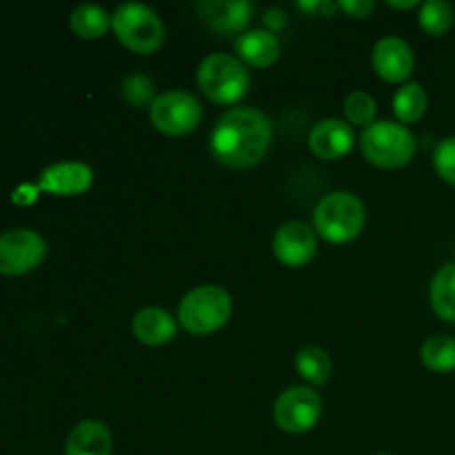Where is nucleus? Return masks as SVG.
Listing matches in <instances>:
<instances>
[{
	"label": "nucleus",
	"mask_w": 455,
	"mask_h": 455,
	"mask_svg": "<svg viewBox=\"0 0 455 455\" xmlns=\"http://www.w3.org/2000/svg\"><path fill=\"white\" fill-rule=\"evenodd\" d=\"M274 138L271 120L253 107H234L218 120L212 133V154L231 169L256 167Z\"/></svg>",
	"instance_id": "1"
},
{
	"label": "nucleus",
	"mask_w": 455,
	"mask_h": 455,
	"mask_svg": "<svg viewBox=\"0 0 455 455\" xmlns=\"http://www.w3.org/2000/svg\"><path fill=\"white\" fill-rule=\"evenodd\" d=\"M367 222V212L358 196L349 191L329 194L315 204L314 229L331 244H347L358 238Z\"/></svg>",
	"instance_id": "2"
},
{
	"label": "nucleus",
	"mask_w": 455,
	"mask_h": 455,
	"mask_svg": "<svg viewBox=\"0 0 455 455\" xmlns=\"http://www.w3.org/2000/svg\"><path fill=\"white\" fill-rule=\"evenodd\" d=\"M234 311L229 291L218 284H200L191 289L178 305V323L187 333L209 336L225 327Z\"/></svg>",
	"instance_id": "3"
},
{
	"label": "nucleus",
	"mask_w": 455,
	"mask_h": 455,
	"mask_svg": "<svg viewBox=\"0 0 455 455\" xmlns=\"http://www.w3.org/2000/svg\"><path fill=\"white\" fill-rule=\"evenodd\" d=\"M360 151L380 169L407 167L416 156V136L407 124L376 120L360 133Z\"/></svg>",
	"instance_id": "4"
},
{
	"label": "nucleus",
	"mask_w": 455,
	"mask_h": 455,
	"mask_svg": "<svg viewBox=\"0 0 455 455\" xmlns=\"http://www.w3.org/2000/svg\"><path fill=\"white\" fill-rule=\"evenodd\" d=\"M249 71L229 53H212L198 67V87L216 105H238L249 92Z\"/></svg>",
	"instance_id": "5"
},
{
	"label": "nucleus",
	"mask_w": 455,
	"mask_h": 455,
	"mask_svg": "<svg viewBox=\"0 0 455 455\" xmlns=\"http://www.w3.org/2000/svg\"><path fill=\"white\" fill-rule=\"evenodd\" d=\"M111 31L129 52L149 56L164 43L163 18L142 3H124L111 16Z\"/></svg>",
	"instance_id": "6"
},
{
	"label": "nucleus",
	"mask_w": 455,
	"mask_h": 455,
	"mask_svg": "<svg viewBox=\"0 0 455 455\" xmlns=\"http://www.w3.org/2000/svg\"><path fill=\"white\" fill-rule=\"evenodd\" d=\"M151 124L164 136H187L198 129L203 120V105L198 98L182 89H172L156 98L149 109Z\"/></svg>",
	"instance_id": "7"
},
{
	"label": "nucleus",
	"mask_w": 455,
	"mask_h": 455,
	"mask_svg": "<svg viewBox=\"0 0 455 455\" xmlns=\"http://www.w3.org/2000/svg\"><path fill=\"white\" fill-rule=\"evenodd\" d=\"M320 416H323V398L311 387H289L274 404L275 425L284 434H307L318 425Z\"/></svg>",
	"instance_id": "8"
},
{
	"label": "nucleus",
	"mask_w": 455,
	"mask_h": 455,
	"mask_svg": "<svg viewBox=\"0 0 455 455\" xmlns=\"http://www.w3.org/2000/svg\"><path fill=\"white\" fill-rule=\"evenodd\" d=\"M47 243L34 229H9L0 234V274L22 275L44 260Z\"/></svg>",
	"instance_id": "9"
},
{
	"label": "nucleus",
	"mask_w": 455,
	"mask_h": 455,
	"mask_svg": "<svg viewBox=\"0 0 455 455\" xmlns=\"http://www.w3.org/2000/svg\"><path fill=\"white\" fill-rule=\"evenodd\" d=\"M196 9L204 27L222 38L243 36L256 13V7L249 0H200Z\"/></svg>",
	"instance_id": "10"
},
{
	"label": "nucleus",
	"mask_w": 455,
	"mask_h": 455,
	"mask_svg": "<svg viewBox=\"0 0 455 455\" xmlns=\"http://www.w3.org/2000/svg\"><path fill=\"white\" fill-rule=\"evenodd\" d=\"M315 251H318L315 229H311L307 222L289 220L275 231L274 253L275 260L283 267H289V269L307 267L315 258Z\"/></svg>",
	"instance_id": "11"
},
{
	"label": "nucleus",
	"mask_w": 455,
	"mask_h": 455,
	"mask_svg": "<svg viewBox=\"0 0 455 455\" xmlns=\"http://www.w3.org/2000/svg\"><path fill=\"white\" fill-rule=\"evenodd\" d=\"M371 65L382 80L398 84L407 83L409 76L413 74L416 58H413L407 40L398 38V36H387V38L378 40L373 47Z\"/></svg>",
	"instance_id": "12"
},
{
	"label": "nucleus",
	"mask_w": 455,
	"mask_h": 455,
	"mask_svg": "<svg viewBox=\"0 0 455 455\" xmlns=\"http://www.w3.org/2000/svg\"><path fill=\"white\" fill-rule=\"evenodd\" d=\"M354 145V127L340 118L320 120L309 133V149L314 151V156H318L320 160H327V163L349 156Z\"/></svg>",
	"instance_id": "13"
},
{
	"label": "nucleus",
	"mask_w": 455,
	"mask_h": 455,
	"mask_svg": "<svg viewBox=\"0 0 455 455\" xmlns=\"http://www.w3.org/2000/svg\"><path fill=\"white\" fill-rule=\"evenodd\" d=\"M93 172L84 163H56L44 169L38 178V191L53 196H80L92 189Z\"/></svg>",
	"instance_id": "14"
},
{
	"label": "nucleus",
	"mask_w": 455,
	"mask_h": 455,
	"mask_svg": "<svg viewBox=\"0 0 455 455\" xmlns=\"http://www.w3.org/2000/svg\"><path fill=\"white\" fill-rule=\"evenodd\" d=\"M235 58L243 62L244 67H253V69H267L274 67L280 58V40L275 34L267 29H251L238 36L234 43Z\"/></svg>",
	"instance_id": "15"
},
{
	"label": "nucleus",
	"mask_w": 455,
	"mask_h": 455,
	"mask_svg": "<svg viewBox=\"0 0 455 455\" xmlns=\"http://www.w3.org/2000/svg\"><path fill=\"white\" fill-rule=\"evenodd\" d=\"M132 331L147 347H163L176 338V318L160 307H145L133 315Z\"/></svg>",
	"instance_id": "16"
},
{
	"label": "nucleus",
	"mask_w": 455,
	"mask_h": 455,
	"mask_svg": "<svg viewBox=\"0 0 455 455\" xmlns=\"http://www.w3.org/2000/svg\"><path fill=\"white\" fill-rule=\"evenodd\" d=\"M114 438L105 422L83 420L69 431L65 443V455H111Z\"/></svg>",
	"instance_id": "17"
},
{
	"label": "nucleus",
	"mask_w": 455,
	"mask_h": 455,
	"mask_svg": "<svg viewBox=\"0 0 455 455\" xmlns=\"http://www.w3.org/2000/svg\"><path fill=\"white\" fill-rule=\"evenodd\" d=\"M429 302L444 323H455V262L440 267L429 284Z\"/></svg>",
	"instance_id": "18"
},
{
	"label": "nucleus",
	"mask_w": 455,
	"mask_h": 455,
	"mask_svg": "<svg viewBox=\"0 0 455 455\" xmlns=\"http://www.w3.org/2000/svg\"><path fill=\"white\" fill-rule=\"evenodd\" d=\"M69 27L78 38L98 40L111 29V16L105 7L98 4H80L71 13Z\"/></svg>",
	"instance_id": "19"
},
{
	"label": "nucleus",
	"mask_w": 455,
	"mask_h": 455,
	"mask_svg": "<svg viewBox=\"0 0 455 455\" xmlns=\"http://www.w3.org/2000/svg\"><path fill=\"white\" fill-rule=\"evenodd\" d=\"M420 360L434 373L455 371V338L449 333L427 338L420 347Z\"/></svg>",
	"instance_id": "20"
},
{
	"label": "nucleus",
	"mask_w": 455,
	"mask_h": 455,
	"mask_svg": "<svg viewBox=\"0 0 455 455\" xmlns=\"http://www.w3.org/2000/svg\"><path fill=\"white\" fill-rule=\"evenodd\" d=\"M429 96L420 83H404L394 96V114L400 124L418 123L427 114Z\"/></svg>",
	"instance_id": "21"
},
{
	"label": "nucleus",
	"mask_w": 455,
	"mask_h": 455,
	"mask_svg": "<svg viewBox=\"0 0 455 455\" xmlns=\"http://www.w3.org/2000/svg\"><path fill=\"white\" fill-rule=\"evenodd\" d=\"M296 371L300 373L302 380H307L314 387L327 385L331 378L333 363L331 355L320 347H305L296 355Z\"/></svg>",
	"instance_id": "22"
},
{
	"label": "nucleus",
	"mask_w": 455,
	"mask_h": 455,
	"mask_svg": "<svg viewBox=\"0 0 455 455\" xmlns=\"http://www.w3.org/2000/svg\"><path fill=\"white\" fill-rule=\"evenodd\" d=\"M453 18L455 12L447 0H427L420 4V13H418L420 29L434 38H440L451 29Z\"/></svg>",
	"instance_id": "23"
},
{
	"label": "nucleus",
	"mask_w": 455,
	"mask_h": 455,
	"mask_svg": "<svg viewBox=\"0 0 455 455\" xmlns=\"http://www.w3.org/2000/svg\"><path fill=\"white\" fill-rule=\"evenodd\" d=\"M120 93H123L124 102L136 109H142V107H149L156 102L158 93H156V84L149 76L145 74H129L127 78L120 83Z\"/></svg>",
	"instance_id": "24"
},
{
	"label": "nucleus",
	"mask_w": 455,
	"mask_h": 455,
	"mask_svg": "<svg viewBox=\"0 0 455 455\" xmlns=\"http://www.w3.org/2000/svg\"><path fill=\"white\" fill-rule=\"evenodd\" d=\"M376 114H378V105L376 100H373L371 93L354 92L347 96L345 116H347V123H349L351 127L367 129L369 124L376 123Z\"/></svg>",
	"instance_id": "25"
},
{
	"label": "nucleus",
	"mask_w": 455,
	"mask_h": 455,
	"mask_svg": "<svg viewBox=\"0 0 455 455\" xmlns=\"http://www.w3.org/2000/svg\"><path fill=\"white\" fill-rule=\"evenodd\" d=\"M434 167L447 185L455 187V136L438 142L434 151Z\"/></svg>",
	"instance_id": "26"
},
{
	"label": "nucleus",
	"mask_w": 455,
	"mask_h": 455,
	"mask_svg": "<svg viewBox=\"0 0 455 455\" xmlns=\"http://www.w3.org/2000/svg\"><path fill=\"white\" fill-rule=\"evenodd\" d=\"M338 9H340V12H345L349 18L364 20V18L371 16L373 13L376 3H373V0H340V3H338Z\"/></svg>",
	"instance_id": "27"
},
{
	"label": "nucleus",
	"mask_w": 455,
	"mask_h": 455,
	"mask_svg": "<svg viewBox=\"0 0 455 455\" xmlns=\"http://www.w3.org/2000/svg\"><path fill=\"white\" fill-rule=\"evenodd\" d=\"M298 9H302V12L307 13H318V16H333V13L338 12V3H329V0H311V3H298Z\"/></svg>",
	"instance_id": "28"
},
{
	"label": "nucleus",
	"mask_w": 455,
	"mask_h": 455,
	"mask_svg": "<svg viewBox=\"0 0 455 455\" xmlns=\"http://www.w3.org/2000/svg\"><path fill=\"white\" fill-rule=\"evenodd\" d=\"M284 25H287V13H284L283 9H278V7L267 9V12H265L267 31H271V34H274V31L283 29Z\"/></svg>",
	"instance_id": "29"
},
{
	"label": "nucleus",
	"mask_w": 455,
	"mask_h": 455,
	"mask_svg": "<svg viewBox=\"0 0 455 455\" xmlns=\"http://www.w3.org/2000/svg\"><path fill=\"white\" fill-rule=\"evenodd\" d=\"M36 194H38V187L22 185L13 191V203L16 204H31L36 200Z\"/></svg>",
	"instance_id": "30"
},
{
	"label": "nucleus",
	"mask_w": 455,
	"mask_h": 455,
	"mask_svg": "<svg viewBox=\"0 0 455 455\" xmlns=\"http://www.w3.org/2000/svg\"><path fill=\"white\" fill-rule=\"evenodd\" d=\"M387 7H394V9H416L420 7L418 0H407V3H395V0H387Z\"/></svg>",
	"instance_id": "31"
},
{
	"label": "nucleus",
	"mask_w": 455,
	"mask_h": 455,
	"mask_svg": "<svg viewBox=\"0 0 455 455\" xmlns=\"http://www.w3.org/2000/svg\"><path fill=\"white\" fill-rule=\"evenodd\" d=\"M378 455H385V453H378Z\"/></svg>",
	"instance_id": "32"
}]
</instances>
